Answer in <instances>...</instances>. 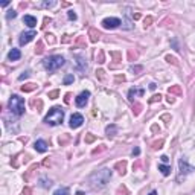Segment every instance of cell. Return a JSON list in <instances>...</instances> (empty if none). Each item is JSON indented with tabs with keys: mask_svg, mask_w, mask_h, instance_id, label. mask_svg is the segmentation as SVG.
<instances>
[{
	"mask_svg": "<svg viewBox=\"0 0 195 195\" xmlns=\"http://www.w3.org/2000/svg\"><path fill=\"white\" fill-rule=\"evenodd\" d=\"M75 46L79 47V49H85V37H82V35L76 37V40H75Z\"/></svg>",
	"mask_w": 195,
	"mask_h": 195,
	"instance_id": "cell-18",
	"label": "cell"
},
{
	"mask_svg": "<svg viewBox=\"0 0 195 195\" xmlns=\"http://www.w3.org/2000/svg\"><path fill=\"white\" fill-rule=\"evenodd\" d=\"M88 98H90V92H82L81 95H78V98L75 99V104L78 105V107H85V104L88 101Z\"/></svg>",
	"mask_w": 195,
	"mask_h": 195,
	"instance_id": "cell-9",
	"label": "cell"
},
{
	"mask_svg": "<svg viewBox=\"0 0 195 195\" xmlns=\"http://www.w3.org/2000/svg\"><path fill=\"white\" fill-rule=\"evenodd\" d=\"M139 19H140V14H139V12L133 14V20H139Z\"/></svg>",
	"mask_w": 195,
	"mask_h": 195,
	"instance_id": "cell-56",
	"label": "cell"
},
{
	"mask_svg": "<svg viewBox=\"0 0 195 195\" xmlns=\"http://www.w3.org/2000/svg\"><path fill=\"white\" fill-rule=\"evenodd\" d=\"M58 96H60V92H58V90H52V92H49V99H57Z\"/></svg>",
	"mask_w": 195,
	"mask_h": 195,
	"instance_id": "cell-39",
	"label": "cell"
},
{
	"mask_svg": "<svg viewBox=\"0 0 195 195\" xmlns=\"http://www.w3.org/2000/svg\"><path fill=\"white\" fill-rule=\"evenodd\" d=\"M28 76H29V72H24L23 75H20V78H19V79H20V81H23V79H26Z\"/></svg>",
	"mask_w": 195,
	"mask_h": 195,
	"instance_id": "cell-51",
	"label": "cell"
},
{
	"mask_svg": "<svg viewBox=\"0 0 195 195\" xmlns=\"http://www.w3.org/2000/svg\"><path fill=\"white\" fill-rule=\"evenodd\" d=\"M158 171H162L163 175H169L171 174V168L166 165H158Z\"/></svg>",
	"mask_w": 195,
	"mask_h": 195,
	"instance_id": "cell-24",
	"label": "cell"
},
{
	"mask_svg": "<svg viewBox=\"0 0 195 195\" xmlns=\"http://www.w3.org/2000/svg\"><path fill=\"white\" fill-rule=\"evenodd\" d=\"M64 119V111L61 110V107H52L49 110V113L44 118V122L49 125H60Z\"/></svg>",
	"mask_w": 195,
	"mask_h": 195,
	"instance_id": "cell-2",
	"label": "cell"
},
{
	"mask_svg": "<svg viewBox=\"0 0 195 195\" xmlns=\"http://www.w3.org/2000/svg\"><path fill=\"white\" fill-rule=\"evenodd\" d=\"M104 61H105V57H104V50H99V52H98V55H96V63L102 64Z\"/></svg>",
	"mask_w": 195,
	"mask_h": 195,
	"instance_id": "cell-26",
	"label": "cell"
},
{
	"mask_svg": "<svg viewBox=\"0 0 195 195\" xmlns=\"http://www.w3.org/2000/svg\"><path fill=\"white\" fill-rule=\"evenodd\" d=\"M166 101H168V104H174V102H175V99H174V96H172V95L168 96V99H166Z\"/></svg>",
	"mask_w": 195,
	"mask_h": 195,
	"instance_id": "cell-50",
	"label": "cell"
},
{
	"mask_svg": "<svg viewBox=\"0 0 195 195\" xmlns=\"http://www.w3.org/2000/svg\"><path fill=\"white\" fill-rule=\"evenodd\" d=\"M128 60L130 61H136L137 60V54L134 50H128Z\"/></svg>",
	"mask_w": 195,
	"mask_h": 195,
	"instance_id": "cell-37",
	"label": "cell"
},
{
	"mask_svg": "<svg viewBox=\"0 0 195 195\" xmlns=\"http://www.w3.org/2000/svg\"><path fill=\"white\" fill-rule=\"evenodd\" d=\"M37 168H38V165H32V166L29 168V169L26 171V174H24V180H26V181L31 180V177L34 175V172H35V171H37Z\"/></svg>",
	"mask_w": 195,
	"mask_h": 195,
	"instance_id": "cell-19",
	"label": "cell"
},
{
	"mask_svg": "<svg viewBox=\"0 0 195 195\" xmlns=\"http://www.w3.org/2000/svg\"><path fill=\"white\" fill-rule=\"evenodd\" d=\"M179 166H180V175H179V180H181V177L188 175L189 172L194 171V166H191V165L188 163V160H186V158H180Z\"/></svg>",
	"mask_w": 195,
	"mask_h": 195,
	"instance_id": "cell-5",
	"label": "cell"
},
{
	"mask_svg": "<svg viewBox=\"0 0 195 195\" xmlns=\"http://www.w3.org/2000/svg\"><path fill=\"white\" fill-rule=\"evenodd\" d=\"M64 63H66V60L61 55H52V57H49V58H46L43 61L44 67H46L49 72H55V70H58L60 67H63Z\"/></svg>",
	"mask_w": 195,
	"mask_h": 195,
	"instance_id": "cell-3",
	"label": "cell"
},
{
	"mask_svg": "<svg viewBox=\"0 0 195 195\" xmlns=\"http://www.w3.org/2000/svg\"><path fill=\"white\" fill-rule=\"evenodd\" d=\"M84 140H85V143H93V142L96 140V136H95V134H90V133H88V134H85Z\"/></svg>",
	"mask_w": 195,
	"mask_h": 195,
	"instance_id": "cell-28",
	"label": "cell"
},
{
	"mask_svg": "<svg viewBox=\"0 0 195 195\" xmlns=\"http://www.w3.org/2000/svg\"><path fill=\"white\" fill-rule=\"evenodd\" d=\"M73 81H75V76H73L72 73L66 75V78H64V84H70V82H73Z\"/></svg>",
	"mask_w": 195,
	"mask_h": 195,
	"instance_id": "cell-36",
	"label": "cell"
},
{
	"mask_svg": "<svg viewBox=\"0 0 195 195\" xmlns=\"http://www.w3.org/2000/svg\"><path fill=\"white\" fill-rule=\"evenodd\" d=\"M50 180H46V179H40V186H43V188H50Z\"/></svg>",
	"mask_w": 195,
	"mask_h": 195,
	"instance_id": "cell-33",
	"label": "cell"
},
{
	"mask_svg": "<svg viewBox=\"0 0 195 195\" xmlns=\"http://www.w3.org/2000/svg\"><path fill=\"white\" fill-rule=\"evenodd\" d=\"M23 22H24L26 26H29V28H35V26H37V19L32 17V15H24Z\"/></svg>",
	"mask_w": 195,
	"mask_h": 195,
	"instance_id": "cell-13",
	"label": "cell"
},
{
	"mask_svg": "<svg viewBox=\"0 0 195 195\" xmlns=\"http://www.w3.org/2000/svg\"><path fill=\"white\" fill-rule=\"evenodd\" d=\"M165 60L168 61L169 64H174V66H179V61H177V58L175 57H171V55H166L165 57Z\"/></svg>",
	"mask_w": 195,
	"mask_h": 195,
	"instance_id": "cell-27",
	"label": "cell"
},
{
	"mask_svg": "<svg viewBox=\"0 0 195 195\" xmlns=\"http://www.w3.org/2000/svg\"><path fill=\"white\" fill-rule=\"evenodd\" d=\"M15 17H17V12H15V11H9V12L6 14V19H8V20H11V19H15Z\"/></svg>",
	"mask_w": 195,
	"mask_h": 195,
	"instance_id": "cell-43",
	"label": "cell"
},
{
	"mask_svg": "<svg viewBox=\"0 0 195 195\" xmlns=\"http://www.w3.org/2000/svg\"><path fill=\"white\" fill-rule=\"evenodd\" d=\"M67 15H69V19H70V20H76V14H75L73 11H69Z\"/></svg>",
	"mask_w": 195,
	"mask_h": 195,
	"instance_id": "cell-48",
	"label": "cell"
},
{
	"mask_svg": "<svg viewBox=\"0 0 195 195\" xmlns=\"http://www.w3.org/2000/svg\"><path fill=\"white\" fill-rule=\"evenodd\" d=\"M156 87H157V85H156L154 82H151V84H149V88H151V90H156Z\"/></svg>",
	"mask_w": 195,
	"mask_h": 195,
	"instance_id": "cell-59",
	"label": "cell"
},
{
	"mask_svg": "<svg viewBox=\"0 0 195 195\" xmlns=\"http://www.w3.org/2000/svg\"><path fill=\"white\" fill-rule=\"evenodd\" d=\"M116 131H118V127L116 125H108L107 130H105V133H107L108 137H113L114 134H116Z\"/></svg>",
	"mask_w": 195,
	"mask_h": 195,
	"instance_id": "cell-21",
	"label": "cell"
},
{
	"mask_svg": "<svg viewBox=\"0 0 195 195\" xmlns=\"http://www.w3.org/2000/svg\"><path fill=\"white\" fill-rule=\"evenodd\" d=\"M34 146H35V149H37L38 153H46L47 151V143L44 140H37Z\"/></svg>",
	"mask_w": 195,
	"mask_h": 195,
	"instance_id": "cell-14",
	"label": "cell"
},
{
	"mask_svg": "<svg viewBox=\"0 0 195 195\" xmlns=\"http://www.w3.org/2000/svg\"><path fill=\"white\" fill-rule=\"evenodd\" d=\"M34 37H37V32L35 31H28V32H23L20 35V38H19V43H20V46H24V44H28L29 41L34 40Z\"/></svg>",
	"mask_w": 195,
	"mask_h": 195,
	"instance_id": "cell-7",
	"label": "cell"
},
{
	"mask_svg": "<svg viewBox=\"0 0 195 195\" xmlns=\"http://www.w3.org/2000/svg\"><path fill=\"white\" fill-rule=\"evenodd\" d=\"M153 22H154V19H153L151 15H148L146 19L143 20V23H145V28H146V26H149V24H153Z\"/></svg>",
	"mask_w": 195,
	"mask_h": 195,
	"instance_id": "cell-41",
	"label": "cell"
},
{
	"mask_svg": "<svg viewBox=\"0 0 195 195\" xmlns=\"http://www.w3.org/2000/svg\"><path fill=\"white\" fill-rule=\"evenodd\" d=\"M69 139H70V137H69V136H66V134H64L63 137H60V145H64Z\"/></svg>",
	"mask_w": 195,
	"mask_h": 195,
	"instance_id": "cell-46",
	"label": "cell"
},
{
	"mask_svg": "<svg viewBox=\"0 0 195 195\" xmlns=\"http://www.w3.org/2000/svg\"><path fill=\"white\" fill-rule=\"evenodd\" d=\"M96 78L99 79V81H104L105 79V72L102 69H99V70H96Z\"/></svg>",
	"mask_w": 195,
	"mask_h": 195,
	"instance_id": "cell-31",
	"label": "cell"
},
{
	"mask_svg": "<svg viewBox=\"0 0 195 195\" xmlns=\"http://www.w3.org/2000/svg\"><path fill=\"white\" fill-rule=\"evenodd\" d=\"M162 101V95H154L153 98H149V104H154V102H160Z\"/></svg>",
	"mask_w": 195,
	"mask_h": 195,
	"instance_id": "cell-32",
	"label": "cell"
},
{
	"mask_svg": "<svg viewBox=\"0 0 195 195\" xmlns=\"http://www.w3.org/2000/svg\"><path fill=\"white\" fill-rule=\"evenodd\" d=\"M23 195H31V189L29 188H24L23 189Z\"/></svg>",
	"mask_w": 195,
	"mask_h": 195,
	"instance_id": "cell-55",
	"label": "cell"
},
{
	"mask_svg": "<svg viewBox=\"0 0 195 195\" xmlns=\"http://www.w3.org/2000/svg\"><path fill=\"white\" fill-rule=\"evenodd\" d=\"M139 153H140L139 148H134V149H133V156H139Z\"/></svg>",
	"mask_w": 195,
	"mask_h": 195,
	"instance_id": "cell-57",
	"label": "cell"
},
{
	"mask_svg": "<svg viewBox=\"0 0 195 195\" xmlns=\"http://www.w3.org/2000/svg\"><path fill=\"white\" fill-rule=\"evenodd\" d=\"M114 60H116V61H120V58H122V55H120V52H111V54H110Z\"/></svg>",
	"mask_w": 195,
	"mask_h": 195,
	"instance_id": "cell-42",
	"label": "cell"
},
{
	"mask_svg": "<svg viewBox=\"0 0 195 195\" xmlns=\"http://www.w3.org/2000/svg\"><path fill=\"white\" fill-rule=\"evenodd\" d=\"M31 105H32V107H37V111H41V108H43V101L41 99H32L31 101Z\"/></svg>",
	"mask_w": 195,
	"mask_h": 195,
	"instance_id": "cell-22",
	"label": "cell"
},
{
	"mask_svg": "<svg viewBox=\"0 0 195 195\" xmlns=\"http://www.w3.org/2000/svg\"><path fill=\"white\" fill-rule=\"evenodd\" d=\"M110 179H111V171L108 169V168H102V169L95 171L90 175L88 181H90V186L93 189H102L104 186H107Z\"/></svg>",
	"mask_w": 195,
	"mask_h": 195,
	"instance_id": "cell-1",
	"label": "cell"
},
{
	"mask_svg": "<svg viewBox=\"0 0 195 195\" xmlns=\"http://www.w3.org/2000/svg\"><path fill=\"white\" fill-rule=\"evenodd\" d=\"M131 72L133 73H134V75H137V72H142V70H143V67H142V66H131Z\"/></svg>",
	"mask_w": 195,
	"mask_h": 195,
	"instance_id": "cell-38",
	"label": "cell"
},
{
	"mask_svg": "<svg viewBox=\"0 0 195 195\" xmlns=\"http://www.w3.org/2000/svg\"><path fill=\"white\" fill-rule=\"evenodd\" d=\"M160 158H162V162H163V163H168V162H169V158H168L166 156H162Z\"/></svg>",
	"mask_w": 195,
	"mask_h": 195,
	"instance_id": "cell-58",
	"label": "cell"
},
{
	"mask_svg": "<svg viewBox=\"0 0 195 195\" xmlns=\"http://www.w3.org/2000/svg\"><path fill=\"white\" fill-rule=\"evenodd\" d=\"M105 149H107V146H105V145H99V148H95V149H93L92 154H99V153L105 151Z\"/></svg>",
	"mask_w": 195,
	"mask_h": 195,
	"instance_id": "cell-34",
	"label": "cell"
},
{
	"mask_svg": "<svg viewBox=\"0 0 195 195\" xmlns=\"http://www.w3.org/2000/svg\"><path fill=\"white\" fill-rule=\"evenodd\" d=\"M46 41H47V43H50V44H54V43H55L54 35H52V34H47V35H46Z\"/></svg>",
	"mask_w": 195,
	"mask_h": 195,
	"instance_id": "cell-44",
	"label": "cell"
},
{
	"mask_svg": "<svg viewBox=\"0 0 195 195\" xmlns=\"http://www.w3.org/2000/svg\"><path fill=\"white\" fill-rule=\"evenodd\" d=\"M70 35H63V38H61V43H70Z\"/></svg>",
	"mask_w": 195,
	"mask_h": 195,
	"instance_id": "cell-47",
	"label": "cell"
},
{
	"mask_svg": "<svg viewBox=\"0 0 195 195\" xmlns=\"http://www.w3.org/2000/svg\"><path fill=\"white\" fill-rule=\"evenodd\" d=\"M168 93L169 95H177V96H181L183 95V90L180 85H171L169 88H168Z\"/></svg>",
	"mask_w": 195,
	"mask_h": 195,
	"instance_id": "cell-15",
	"label": "cell"
},
{
	"mask_svg": "<svg viewBox=\"0 0 195 195\" xmlns=\"http://www.w3.org/2000/svg\"><path fill=\"white\" fill-rule=\"evenodd\" d=\"M143 93H145V90H142V88H131V90L128 92V98H130V101H133L136 95H140L142 96Z\"/></svg>",
	"mask_w": 195,
	"mask_h": 195,
	"instance_id": "cell-16",
	"label": "cell"
},
{
	"mask_svg": "<svg viewBox=\"0 0 195 195\" xmlns=\"http://www.w3.org/2000/svg\"><path fill=\"white\" fill-rule=\"evenodd\" d=\"M151 130H153V133H160V128H158L157 125H153V127H151Z\"/></svg>",
	"mask_w": 195,
	"mask_h": 195,
	"instance_id": "cell-53",
	"label": "cell"
},
{
	"mask_svg": "<svg viewBox=\"0 0 195 195\" xmlns=\"http://www.w3.org/2000/svg\"><path fill=\"white\" fill-rule=\"evenodd\" d=\"M52 20L49 19V17H44V24H43V28H46V26H47V23H50Z\"/></svg>",
	"mask_w": 195,
	"mask_h": 195,
	"instance_id": "cell-52",
	"label": "cell"
},
{
	"mask_svg": "<svg viewBox=\"0 0 195 195\" xmlns=\"http://www.w3.org/2000/svg\"><path fill=\"white\" fill-rule=\"evenodd\" d=\"M88 37H90L92 43H96V41H99V38H101V32L98 29H95V28H90V29H88Z\"/></svg>",
	"mask_w": 195,
	"mask_h": 195,
	"instance_id": "cell-10",
	"label": "cell"
},
{
	"mask_svg": "<svg viewBox=\"0 0 195 195\" xmlns=\"http://www.w3.org/2000/svg\"><path fill=\"white\" fill-rule=\"evenodd\" d=\"M163 143H165V140H163V139L156 140V142H153V143H151V148L154 149V151H157V149H160V148L163 146Z\"/></svg>",
	"mask_w": 195,
	"mask_h": 195,
	"instance_id": "cell-23",
	"label": "cell"
},
{
	"mask_svg": "<svg viewBox=\"0 0 195 195\" xmlns=\"http://www.w3.org/2000/svg\"><path fill=\"white\" fill-rule=\"evenodd\" d=\"M54 195H69V189L67 188H60L54 192Z\"/></svg>",
	"mask_w": 195,
	"mask_h": 195,
	"instance_id": "cell-29",
	"label": "cell"
},
{
	"mask_svg": "<svg viewBox=\"0 0 195 195\" xmlns=\"http://www.w3.org/2000/svg\"><path fill=\"white\" fill-rule=\"evenodd\" d=\"M114 169H116L120 175H125V174H127V162H125V160L118 162L116 165H114Z\"/></svg>",
	"mask_w": 195,
	"mask_h": 195,
	"instance_id": "cell-11",
	"label": "cell"
},
{
	"mask_svg": "<svg viewBox=\"0 0 195 195\" xmlns=\"http://www.w3.org/2000/svg\"><path fill=\"white\" fill-rule=\"evenodd\" d=\"M9 108L12 111V114L15 116H22L24 113V99L20 98L19 95H12L9 99Z\"/></svg>",
	"mask_w": 195,
	"mask_h": 195,
	"instance_id": "cell-4",
	"label": "cell"
},
{
	"mask_svg": "<svg viewBox=\"0 0 195 195\" xmlns=\"http://www.w3.org/2000/svg\"><path fill=\"white\" fill-rule=\"evenodd\" d=\"M149 195H157V192H156V191H153V192H151V194H149Z\"/></svg>",
	"mask_w": 195,
	"mask_h": 195,
	"instance_id": "cell-60",
	"label": "cell"
},
{
	"mask_svg": "<svg viewBox=\"0 0 195 195\" xmlns=\"http://www.w3.org/2000/svg\"><path fill=\"white\" fill-rule=\"evenodd\" d=\"M82 122H84V118L81 116L79 113H73L72 116H70V128H79L82 125Z\"/></svg>",
	"mask_w": 195,
	"mask_h": 195,
	"instance_id": "cell-8",
	"label": "cell"
},
{
	"mask_svg": "<svg viewBox=\"0 0 195 195\" xmlns=\"http://www.w3.org/2000/svg\"><path fill=\"white\" fill-rule=\"evenodd\" d=\"M116 82H125V76H123V75H118L116 76Z\"/></svg>",
	"mask_w": 195,
	"mask_h": 195,
	"instance_id": "cell-49",
	"label": "cell"
},
{
	"mask_svg": "<svg viewBox=\"0 0 195 195\" xmlns=\"http://www.w3.org/2000/svg\"><path fill=\"white\" fill-rule=\"evenodd\" d=\"M73 58L76 60V66H78L79 70H82V72H84V70H87V63L84 61V57H81V55H75Z\"/></svg>",
	"mask_w": 195,
	"mask_h": 195,
	"instance_id": "cell-12",
	"label": "cell"
},
{
	"mask_svg": "<svg viewBox=\"0 0 195 195\" xmlns=\"http://www.w3.org/2000/svg\"><path fill=\"white\" fill-rule=\"evenodd\" d=\"M116 195H128V189L125 188V186H120V188L118 189Z\"/></svg>",
	"mask_w": 195,
	"mask_h": 195,
	"instance_id": "cell-35",
	"label": "cell"
},
{
	"mask_svg": "<svg viewBox=\"0 0 195 195\" xmlns=\"http://www.w3.org/2000/svg\"><path fill=\"white\" fill-rule=\"evenodd\" d=\"M44 52V46H43V41H38L37 43V46H35V54L37 55H41Z\"/></svg>",
	"mask_w": 195,
	"mask_h": 195,
	"instance_id": "cell-25",
	"label": "cell"
},
{
	"mask_svg": "<svg viewBox=\"0 0 195 195\" xmlns=\"http://www.w3.org/2000/svg\"><path fill=\"white\" fill-rule=\"evenodd\" d=\"M20 57H22V54H20V50H19V49H12L9 54H8V58H9L11 61H17Z\"/></svg>",
	"mask_w": 195,
	"mask_h": 195,
	"instance_id": "cell-17",
	"label": "cell"
},
{
	"mask_svg": "<svg viewBox=\"0 0 195 195\" xmlns=\"http://www.w3.org/2000/svg\"><path fill=\"white\" fill-rule=\"evenodd\" d=\"M35 88H37V84L29 82V84H24V85H22V92H24V93H29V92H34Z\"/></svg>",
	"mask_w": 195,
	"mask_h": 195,
	"instance_id": "cell-20",
	"label": "cell"
},
{
	"mask_svg": "<svg viewBox=\"0 0 195 195\" xmlns=\"http://www.w3.org/2000/svg\"><path fill=\"white\" fill-rule=\"evenodd\" d=\"M70 96H72L70 93H67V95H66V98H64V102H66V104H69V102H70Z\"/></svg>",
	"mask_w": 195,
	"mask_h": 195,
	"instance_id": "cell-54",
	"label": "cell"
},
{
	"mask_svg": "<svg viewBox=\"0 0 195 195\" xmlns=\"http://www.w3.org/2000/svg\"><path fill=\"white\" fill-rule=\"evenodd\" d=\"M162 120H165L166 125H169V122H171V116H169V114H163V116H162Z\"/></svg>",
	"mask_w": 195,
	"mask_h": 195,
	"instance_id": "cell-45",
	"label": "cell"
},
{
	"mask_svg": "<svg viewBox=\"0 0 195 195\" xmlns=\"http://www.w3.org/2000/svg\"><path fill=\"white\" fill-rule=\"evenodd\" d=\"M140 111H142V105L140 104H134V105H133V113H134V116H139Z\"/></svg>",
	"mask_w": 195,
	"mask_h": 195,
	"instance_id": "cell-30",
	"label": "cell"
},
{
	"mask_svg": "<svg viewBox=\"0 0 195 195\" xmlns=\"http://www.w3.org/2000/svg\"><path fill=\"white\" fill-rule=\"evenodd\" d=\"M55 5H57L55 0H50V2H43L41 6H44V8H52V6H55Z\"/></svg>",
	"mask_w": 195,
	"mask_h": 195,
	"instance_id": "cell-40",
	"label": "cell"
},
{
	"mask_svg": "<svg viewBox=\"0 0 195 195\" xmlns=\"http://www.w3.org/2000/svg\"><path fill=\"white\" fill-rule=\"evenodd\" d=\"M120 24H122V22L119 19H116V17H110V19H104L102 20L104 29H116Z\"/></svg>",
	"mask_w": 195,
	"mask_h": 195,
	"instance_id": "cell-6",
	"label": "cell"
}]
</instances>
